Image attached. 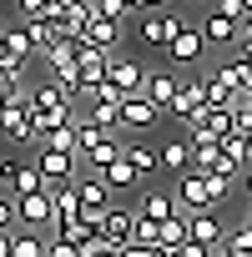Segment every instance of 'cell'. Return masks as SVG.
Segmentation results:
<instances>
[{"label": "cell", "mask_w": 252, "mask_h": 257, "mask_svg": "<svg viewBox=\"0 0 252 257\" xmlns=\"http://www.w3.org/2000/svg\"><path fill=\"white\" fill-rule=\"evenodd\" d=\"M227 197H232V182H222L217 172H187V177H177L182 212H207V207H222Z\"/></svg>", "instance_id": "cell-1"}, {"label": "cell", "mask_w": 252, "mask_h": 257, "mask_svg": "<svg viewBox=\"0 0 252 257\" xmlns=\"http://www.w3.org/2000/svg\"><path fill=\"white\" fill-rule=\"evenodd\" d=\"M76 106H81V101H71L56 81L31 86V116H36V126H41V137L56 132V126H66V121H76Z\"/></svg>", "instance_id": "cell-2"}, {"label": "cell", "mask_w": 252, "mask_h": 257, "mask_svg": "<svg viewBox=\"0 0 252 257\" xmlns=\"http://www.w3.org/2000/svg\"><path fill=\"white\" fill-rule=\"evenodd\" d=\"M187 26H192V21H182V16H172V11H142V21H137V41L152 46V51H167Z\"/></svg>", "instance_id": "cell-3"}, {"label": "cell", "mask_w": 252, "mask_h": 257, "mask_svg": "<svg viewBox=\"0 0 252 257\" xmlns=\"http://www.w3.org/2000/svg\"><path fill=\"white\" fill-rule=\"evenodd\" d=\"M16 217H21V227L56 232V187H41V192H26V197H16Z\"/></svg>", "instance_id": "cell-4"}, {"label": "cell", "mask_w": 252, "mask_h": 257, "mask_svg": "<svg viewBox=\"0 0 252 257\" xmlns=\"http://www.w3.org/2000/svg\"><path fill=\"white\" fill-rule=\"evenodd\" d=\"M31 162H36V172L46 177V187H71V182L81 177V157H71V152L36 147V152H31Z\"/></svg>", "instance_id": "cell-5"}, {"label": "cell", "mask_w": 252, "mask_h": 257, "mask_svg": "<svg viewBox=\"0 0 252 257\" xmlns=\"http://www.w3.org/2000/svg\"><path fill=\"white\" fill-rule=\"evenodd\" d=\"M137 207H111L106 217H101V242L106 247H116V252H126V247H132L137 242Z\"/></svg>", "instance_id": "cell-6"}, {"label": "cell", "mask_w": 252, "mask_h": 257, "mask_svg": "<svg viewBox=\"0 0 252 257\" xmlns=\"http://www.w3.org/2000/svg\"><path fill=\"white\" fill-rule=\"evenodd\" d=\"M162 116H167V111H162L147 91H137V96H126V101H121V132H137V137H142V132H152Z\"/></svg>", "instance_id": "cell-7"}, {"label": "cell", "mask_w": 252, "mask_h": 257, "mask_svg": "<svg viewBox=\"0 0 252 257\" xmlns=\"http://www.w3.org/2000/svg\"><path fill=\"white\" fill-rule=\"evenodd\" d=\"M202 111H207V81H202V76H192V71H182V91H177V101H172V111H167V116H177V121H187V126H192Z\"/></svg>", "instance_id": "cell-8"}, {"label": "cell", "mask_w": 252, "mask_h": 257, "mask_svg": "<svg viewBox=\"0 0 252 257\" xmlns=\"http://www.w3.org/2000/svg\"><path fill=\"white\" fill-rule=\"evenodd\" d=\"M76 197H81V212H91V217H106L111 212V182L101 172H81L76 177Z\"/></svg>", "instance_id": "cell-9"}, {"label": "cell", "mask_w": 252, "mask_h": 257, "mask_svg": "<svg viewBox=\"0 0 252 257\" xmlns=\"http://www.w3.org/2000/svg\"><path fill=\"white\" fill-rule=\"evenodd\" d=\"M202 51H207L202 26H187V31L167 46V61H172V71H187V66H197V61H202Z\"/></svg>", "instance_id": "cell-10"}, {"label": "cell", "mask_w": 252, "mask_h": 257, "mask_svg": "<svg viewBox=\"0 0 252 257\" xmlns=\"http://www.w3.org/2000/svg\"><path fill=\"white\" fill-rule=\"evenodd\" d=\"M137 217H147V222H172V217H187V212H182V202H177L172 192L147 187V192H142V202H137Z\"/></svg>", "instance_id": "cell-11"}, {"label": "cell", "mask_w": 252, "mask_h": 257, "mask_svg": "<svg viewBox=\"0 0 252 257\" xmlns=\"http://www.w3.org/2000/svg\"><path fill=\"white\" fill-rule=\"evenodd\" d=\"M222 237H227V227H222L217 207H207V212H187V242H202V247H217Z\"/></svg>", "instance_id": "cell-12"}, {"label": "cell", "mask_w": 252, "mask_h": 257, "mask_svg": "<svg viewBox=\"0 0 252 257\" xmlns=\"http://www.w3.org/2000/svg\"><path fill=\"white\" fill-rule=\"evenodd\" d=\"M121 96H137V91H147V66L142 61H126V56H111V76H106Z\"/></svg>", "instance_id": "cell-13"}, {"label": "cell", "mask_w": 252, "mask_h": 257, "mask_svg": "<svg viewBox=\"0 0 252 257\" xmlns=\"http://www.w3.org/2000/svg\"><path fill=\"white\" fill-rule=\"evenodd\" d=\"M121 157H126V162H132L137 172H142V182L162 172V152H157L152 142H142V137H121Z\"/></svg>", "instance_id": "cell-14"}, {"label": "cell", "mask_w": 252, "mask_h": 257, "mask_svg": "<svg viewBox=\"0 0 252 257\" xmlns=\"http://www.w3.org/2000/svg\"><path fill=\"white\" fill-rule=\"evenodd\" d=\"M126 31H132V26H121V21H106V16H96V21L86 26V36H81V41H91L96 51H106V56H116V46L126 41Z\"/></svg>", "instance_id": "cell-15"}, {"label": "cell", "mask_w": 252, "mask_h": 257, "mask_svg": "<svg viewBox=\"0 0 252 257\" xmlns=\"http://www.w3.org/2000/svg\"><path fill=\"white\" fill-rule=\"evenodd\" d=\"M177 91H182V71H172V66H162V71H147V96H152L162 111H172Z\"/></svg>", "instance_id": "cell-16"}, {"label": "cell", "mask_w": 252, "mask_h": 257, "mask_svg": "<svg viewBox=\"0 0 252 257\" xmlns=\"http://www.w3.org/2000/svg\"><path fill=\"white\" fill-rule=\"evenodd\" d=\"M237 31H242V21H232V16H222L217 6L202 16V36H207V46H237Z\"/></svg>", "instance_id": "cell-17"}, {"label": "cell", "mask_w": 252, "mask_h": 257, "mask_svg": "<svg viewBox=\"0 0 252 257\" xmlns=\"http://www.w3.org/2000/svg\"><path fill=\"white\" fill-rule=\"evenodd\" d=\"M192 132H202V137H212V142H227V137L237 132V121H232V111H222V106H207V111L192 121Z\"/></svg>", "instance_id": "cell-18"}, {"label": "cell", "mask_w": 252, "mask_h": 257, "mask_svg": "<svg viewBox=\"0 0 252 257\" xmlns=\"http://www.w3.org/2000/svg\"><path fill=\"white\" fill-rule=\"evenodd\" d=\"M91 21H96V0H66L61 6V36H86Z\"/></svg>", "instance_id": "cell-19"}, {"label": "cell", "mask_w": 252, "mask_h": 257, "mask_svg": "<svg viewBox=\"0 0 252 257\" xmlns=\"http://www.w3.org/2000/svg\"><path fill=\"white\" fill-rule=\"evenodd\" d=\"M187 142H192V172H217V162H222V142L192 132V126H187Z\"/></svg>", "instance_id": "cell-20"}, {"label": "cell", "mask_w": 252, "mask_h": 257, "mask_svg": "<svg viewBox=\"0 0 252 257\" xmlns=\"http://www.w3.org/2000/svg\"><path fill=\"white\" fill-rule=\"evenodd\" d=\"M76 116L96 121L101 132H121V101H86V106H76Z\"/></svg>", "instance_id": "cell-21"}, {"label": "cell", "mask_w": 252, "mask_h": 257, "mask_svg": "<svg viewBox=\"0 0 252 257\" xmlns=\"http://www.w3.org/2000/svg\"><path fill=\"white\" fill-rule=\"evenodd\" d=\"M11 257H51V232L16 227V252H11Z\"/></svg>", "instance_id": "cell-22"}, {"label": "cell", "mask_w": 252, "mask_h": 257, "mask_svg": "<svg viewBox=\"0 0 252 257\" xmlns=\"http://www.w3.org/2000/svg\"><path fill=\"white\" fill-rule=\"evenodd\" d=\"M157 152H162V172H177V177L192 172V142H162Z\"/></svg>", "instance_id": "cell-23"}, {"label": "cell", "mask_w": 252, "mask_h": 257, "mask_svg": "<svg viewBox=\"0 0 252 257\" xmlns=\"http://www.w3.org/2000/svg\"><path fill=\"white\" fill-rule=\"evenodd\" d=\"M21 26H26V36H31L36 56H46V51L61 41V21H21Z\"/></svg>", "instance_id": "cell-24"}, {"label": "cell", "mask_w": 252, "mask_h": 257, "mask_svg": "<svg viewBox=\"0 0 252 257\" xmlns=\"http://www.w3.org/2000/svg\"><path fill=\"white\" fill-rule=\"evenodd\" d=\"M81 222V197H76V182L71 187H56V232Z\"/></svg>", "instance_id": "cell-25"}, {"label": "cell", "mask_w": 252, "mask_h": 257, "mask_svg": "<svg viewBox=\"0 0 252 257\" xmlns=\"http://www.w3.org/2000/svg\"><path fill=\"white\" fill-rule=\"evenodd\" d=\"M111 137H116V132H101L96 121L76 116V147H81V157H86V152H96V147H101V142H111Z\"/></svg>", "instance_id": "cell-26"}, {"label": "cell", "mask_w": 252, "mask_h": 257, "mask_svg": "<svg viewBox=\"0 0 252 257\" xmlns=\"http://www.w3.org/2000/svg\"><path fill=\"white\" fill-rule=\"evenodd\" d=\"M41 147H51V152H71V157H81V147H76V121H66V126H56V132H46V137H41Z\"/></svg>", "instance_id": "cell-27"}, {"label": "cell", "mask_w": 252, "mask_h": 257, "mask_svg": "<svg viewBox=\"0 0 252 257\" xmlns=\"http://www.w3.org/2000/svg\"><path fill=\"white\" fill-rule=\"evenodd\" d=\"M101 177H106L111 187H142V172H137L132 162H126V157H116V162H111V167H106Z\"/></svg>", "instance_id": "cell-28"}, {"label": "cell", "mask_w": 252, "mask_h": 257, "mask_svg": "<svg viewBox=\"0 0 252 257\" xmlns=\"http://www.w3.org/2000/svg\"><path fill=\"white\" fill-rule=\"evenodd\" d=\"M116 157H121V137H111V142H101V147H96V152H86L81 162H86L91 172H106V167H111Z\"/></svg>", "instance_id": "cell-29"}, {"label": "cell", "mask_w": 252, "mask_h": 257, "mask_svg": "<svg viewBox=\"0 0 252 257\" xmlns=\"http://www.w3.org/2000/svg\"><path fill=\"white\" fill-rule=\"evenodd\" d=\"M222 157H227V162H237V167H252V142H247L242 132H232V137L222 142Z\"/></svg>", "instance_id": "cell-30"}, {"label": "cell", "mask_w": 252, "mask_h": 257, "mask_svg": "<svg viewBox=\"0 0 252 257\" xmlns=\"http://www.w3.org/2000/svg\"><path fill=\"white\" fill-rule=\"evenodd\" d=\"M56 237H61V242H71V247H81V252H86V247H91V242H96V237H101V232H96V227H91V222H71V227H61V232H56Z\"/></svg>", "instance_id": "cell-31"}, {"label": "cell", "mask_w": 252, "mask_h": 257, "mask_svg": "<svg viewBox=\"0 0 252 257\" xmlns=\"http://www.w3.org/2000/svg\"><path fill=\"white\" fill-rule=\"evenodd\" d=\"M41 187H46V177L36 172V162H26V167H21V177L11 182V197H26V192H41Z\"/></svg>", "instance_id": "cell-32"}, {"label": "cell", "mask_w": 252, "mask_h": 257, "mask_svg": "<svg viewBox=\"0 0 252 257\" xmlns=\"http://www.w3.org/2000/svg\"><path fill=\"white\" fill-rule=\"evenodd\" d=\"M137 247H157V252H162V222H147V217H142V222H137Z\"/></svg>", "instance_id": "cell-33"}, {"label": "cell", "mask_w": 252, "mask_h": 257, "mask_svg": "<svg viewBox=\"0 0 252 257\" xmlns=\"http://www.w3.org/2000/svg\"><path fill=\"white\" fill-rule=\"evenodd\" d=\"M96 16H106V21H121V26H132V11H126V0H96Z\"/></svg>", "instance_id": "cell-34"}, {"label": "cell", "mask_w": 252, "mask_h": 257, "mask_svg": "<svg viewBox=\"0 0 252 257\" xmlns=\"http://www.w3.org/2000/svg\"><path fill=\"white\" fill-rule=\"evenodd\" d=\"M21 167H26V157H16V152L0 157V187H6V192H11V182L21 177Z\"/></svg>", "instance_id": "cell-35"}, {"label": "cell", "mask_w": 252, "mask_h": 257, "mask_svg": "<svg viewBox=\"0 0 252 257\" xmlns=\"http://www.w3.org/2000/svg\"><path fill=\"white\" fill-rule=\"evenodd\" d=\"M0 227H21V217H16V197H11V192H0Z\"/></svg>", "instance_id": "cell-36"}, {"label": "cell", "mask_w": 252, "mask_h": 257, "mask_svg": "<svg viewBox=\"0 0 252 257\" xmlns=\"http://www.w3.org/2000/svg\"><path fill=\"white\" fill-rule=\"evenodd\" d=\"M232 121H237V132H242V137H252V101H242V106L232 111Z\"/></svg>", "instance_id": "cell-37"}, {"label": "cell", "mask_w": 252, "mask_h": 257, "mask_svg": "<svg viewBox=\"0 0 252 257\" xmlns=\"http://www.w3.org/2000/svg\"><path fill=\"white\" fill-rule=\"evenodd\" d=\"M51 257H81V247H71V242H61V237L51 232Z\"/></svg>", "instance_id": "cell-38"}, {"label": "cell", "mask_w": 252, "mask_h": 257, "mask_svg": "<svg viewBox=\"0 0 252 257\" xmlns=\"http://www.w3.org/2000/svg\"><path fill=\"white\" fill-rule=\"evenodd\" d=\"M237 56H252V21H242L237 31Z\"/></svg>", "instance_id": "cell-39"}, {"label": "cell", "mask_w": 252, "mask_h": 257, "mask_svg": "<svg viewBox=\"0 0 252 257\" xmlns=\"http://www.w3.org/2000/svg\"><path fill=\"white\" fill-rule=\"evenodd\" d=\"M167 257H212V252H207L202 242H182V247H177V252H167Z\"/></svg>", "instance_id": "cell-40"}, {"label": "cell", "mask_w": 252, "mask_h": 257, "mask_svg": "<svg viewBox=\"0 0 252 257\" xmlns=\"http://www.w3.org/2000/svg\"><path fill=\"white\" fill-rule=\"evenodd\" d=\"M81 257H121V252H116V247H106V242H101V237H96V242H91V247H86V252H81Z\"/></svg>", "instance_id": "cell-41"}, {"label": "cell", "mask_w": 252, "mask_h": 257, "mask_svg": "<svg viewBox=\"0 0 252 257\" xmlns=\"http://www.w3.org/2000/svg\"><path fill=\"white\" fill-rule=\"evenodd\" d=\"M16 252V227H0V257Z\"/></svg>", "instance_id": "cell-42"}, {"label": "cell", "mask_w": 252, "mask_h": 257, "mask_svg": "<svg viewBox=\"0 0 252 257\" xmlns=\"http://www.w3.org/2000/svg\"><path fill=\"white\" fill-rule=\"evenodd\" d=\"M217 11L232 16V21H247V16H242V0H217Z\"/></svg>", "instance_id": "cell-43"}, {"label": "cell", "mask_w": 252, "mask_h": 257, "mask_svg": "<svg viewBox=\"0 0 252 257\" xmlns=\"http://www.w3.org/2000/svg\"><path fill=\"white\" fill-rule=\"evenodd\" d=\"M121 257H167V252H157V247H137V242H132V247H126Z\"/></svg>", "instance_id": "cell-44"}, {"label": "cell", "mask_w": 252, "mask_h": 257, "mask_svg": "<svg viewBox=\"0 0 252 257\" xmlns=\"http://www.w3.org/2000/svg\"><path fill=\"white\" fill-rule=\"evenodd\" d=\"M142 11H172V0H142Z\"/></svg>", "instance_id": "cell-45"}, {"label": "cell", "mask_w": 252, "mask_h": 257, "mask_svg": "<svg viewBox=\"0 0 252 257\" xmlns=\"http://www.w3.org/2000/svg\"><path fill=\"white\" fill-rule=\"evenodd\" d=\"M242 197L252 202V167H247V177H242Z\"/></svg>", "instance_id": "cell-46"}, {"label": "cell", "mask_w": 252, "mask_h": 257, "mask_svg": "<svg viewBox=\"0 0 252 257\" xmlns=\"http://www.w3.org/2000/svg\"><path fill=\"white\" fill-rule=\"evenodd\" d=\"M207 252H212V257H227V247H222V242H217V247H207Z\"/></svg>", "instance_id": "cell-47"}, {"label": "cell", "mask_w": 252, "mask_h": 257, "mask_svg": "<svg viewBox=\"0 0 252 257\" xmlns=\"http://www.w3.org/2000/svg\"><path fill=\"white\" fill-rule=\"evenodd\" d=\"M242 16H247V21H252V0H242Z\"/></svg>", "instance_id": "cell-48"}, {"label": "cell", "mask_w": 252, "mask_h": 257, "mask_svg": "<svg viewBox=\"0 0 252 257\" xmlns=\"http://www.w3.org/2000/svg\"><path fill=\"white\" fill-rule=\"evenodd\" d=\"M6 106H11V101H6V96H0V116H6Z\"/></svg>", "instance_id": "cell-49"}, {"label": "cell", "mask_w": 252, "mask_h": 257, "mask_svg": "<svg viewBox=\"0 0 252 257\" xmlns=\"http://www.w3.org/2000/svg\"><path fill=\"white\" fill-rule=\"evenodd\" d=\"M247 222H252V202H247Z\"/></svg>", "instance_id": "cell-50"}, {"label": "cell", "mask_w": 252, "mask_h": 257, "mask_svg": "<svg viewBox=\"0 0 252 257\" xmlns=\"http://www.w3.org/2000/svg\"><path fill=\"white\" fill-rule=\"evenodd\" d=\"M247 101H252V91H247Z\"/></svg>", "instance_id": "cell-51"}, {"label": "cell", "mask_w": 252, "mask_h": 257, "mask_svg": "<svg viewBox=\"0 0 252 257\" xmlns=\"http://www.w3.org/2000/svg\"><path fill=\"white\" fill-rule=\"evenodd\" d=\"M247 142H252V137H247Z\"/></svg>", "instance_id": "cell-52"}]
</instances>
